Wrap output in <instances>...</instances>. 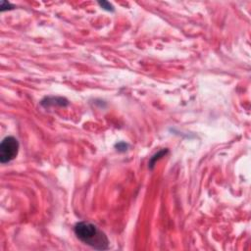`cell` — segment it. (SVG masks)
Listing matches in <instances>:
<instances>
[{
	"label": "cell",
	"mask_w": 251,
	"mask_h": 251,
	"mask_svg": "<svg viewBox=\"0 0 251 251\" xmlns=\"http://www.w3.org/2000/svg\"><path fill=\"white\" fill-rule=\"evenodd\" d=\"M74 232L78 239L85 244L97 250L108 249L109 240L106 235L95 226L89 222H80L76 224Z\"/></svg>",
	"instance_id": "1"
},
{
	"label": "cell",
	"mask_w": 251,
	"mask_h": 251,
	"mask_svg": "<svg viewBox=\"0 0 251 251\" xmlns=\"http://www.w3.org/2000/svg\"><path fill=\"white\" fill-rule=\"evenodd\" d=\"M19 141L13 136H7L0 145V162L2 164L9 163L14 160L19 152Z\"/></svg>",
	"instance_id": "2"
},
{
	"label": "cell",
	"mask_w": 251,
	"mask_h": 251,
	"mask_svg": "<svg viewBox=\"0 0 251 251\" xmlns=\"http://www.w3.org/2000/svg\"><path fill=\"white\" fill-rule=\"evenodd\" d=\"M167 152H168V150L167 149H163V150H161L160 152H158L156 155H154L152 158H151V160H150V163H149V167H150V169H152V166H154V164H155V161L158 160V159H160L161 156H163L164 154H166Z\"/></svg>",
	"instance_id": "3"
},
{
	"label": "cell",
	"mask_w": 251,
	"mask_h": 251,
	"mask_svg": "<svg viewBox=\"0 0 251 251\" xmlns=\"http://www.w3.org/2000/svg\"><path fill=\"white\" fill-rule=\"evenodd\" d=\"M98 4L101 6V8H103L104 10L109 11V12H113L114 11V7L111 3H109L107 1H99Z\"/></svg>",
	"instance_id": "4"
},
{
	"label": "cell",
	"mask_w": 251,
	"mask_h": 251,
	"mask_svg": "<svg viewBox=\"0 0 251 251\" xmlns=\"http://www.w3.org/2000/svg\"><path fill=\"white\" fill-rule=\"evenodd\" d=\"M8 7V9H12V8H14V6L11 5V4L9 2H7V1H1V11H5L7 10V8Z\"/></svg>",
	"instance_id": "5"
},
{
	"label": "cell",
	"mask_w": 251,
	"mask_h": 251,
	"mask_svg": "<svg viewBox=\"0 0 251 251\" xmlns=\"http://www.w3.org/2000/svg\"><path fill=\"white\" fill-rule=\"evenodd\" d=\"M116 148L119 151H126L127 148V145L125 142H120V143L116 144Z\"/></svg>",
	"instance_id": "6"
}]
</instances>
